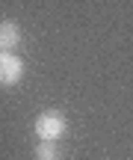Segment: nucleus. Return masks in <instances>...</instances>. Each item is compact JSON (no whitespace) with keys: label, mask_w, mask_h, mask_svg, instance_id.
Returning a JSON list of instances; mask_svg holds the SVG:
<instances>
[{"label":"nucleus","mask_w":133,"mask_h":160,"mask_svg":"<svg viewBox=\"0 0 133 160\" xmlns=\"http://www.w3.org/2000/svg\"><path fill=\"white\" fill-rule=\"evenodd\" d=\"M24 77V62L15 53H0V86H15Z\"/></svg>","instance_id":"obj_2"},{"label":"nucleus","mask_w":133,"mask_h":160,"mask_svg":"<svg viewBox=\"0 0 133 160\" xmlns=\"http://www.w3.org/2000/svg\"><path fill=\"white\" fill-rule=\"evenodd\" d=\"M65 128H68V119L59 110H45L36 116V137L39 139H59Z\"/></svg>","instance_id":"obj_1"},{"label":"nucleus","mask_w":133,"mask_h":160,"mask_svg":"<svg viewBox=\"0 0 133 160\" xmlns=\"http://www.w3.org/2000/svg\"><path fill=\"white\" fill-rule=\"evenodd\" d=\"M62 157V148H59L56 139H39L36 145V160H59Z\"/></svg>","instance_id":"obj_4"},{"label":"nucleus","mask_w":133,"mask_h":160,"mask_svg":"<svg viewBox=\"0 0 133 160\" xmlns=\"http://www.w3.org/2000/svg\"><path fill=\"white\" fill-rule=\"evenodd\" d=\"M21 45V27L15 21H0V53H12Z\"/></svg>","instance_id":"obj_3"}]
</instances>
